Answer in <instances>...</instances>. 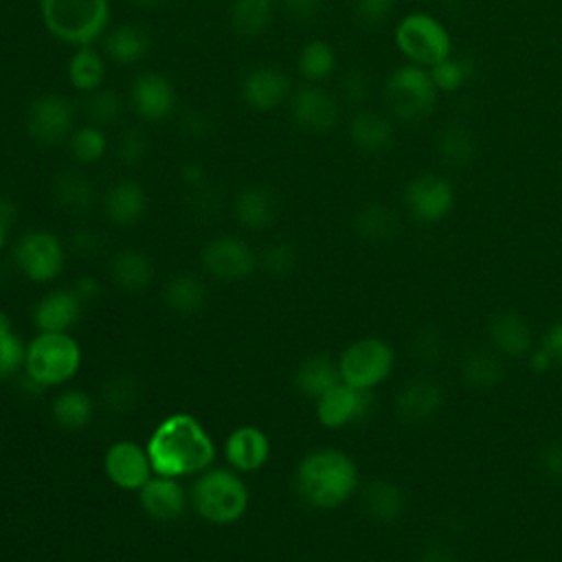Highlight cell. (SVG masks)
<instances>
[{"label":"cell","instance_id":"1","mask_svg":"<svg viewBox=\"0 0 562 562\" xmlns=\"http://www.w3.org/2000/svg\"><path fill=\"white\" fill-rule=\"evenodd\" d=\"M154 474L187 479L215 463L217 448L209 430L191 413L162 417L145 441Z\"/></svg>","mask_w":562,"mask_h":562},{"label":"cell","instance_id":"2","mask_svg":"<svg viewBox=\"0 0 562 562\" xmlns=\"http://www.w3.org/2000/svg\"><path fill=\"white\" fill-rule=\"evenodd\" d=\"M360 487L356 461L340 448L321 446L305 452L294 468V490L314 509H336Z\"/></svg>","mask_w":562,"mask_h":562},{"label":"cell","instance_id":"3","mask_svg":"<svg viewBox=\"0 0 562 562\" xmlns=\"http://www.w3.org/2000/svg\"><path fill=\"white\" fill-rule=\"evenodd\" d=\"M189 503L204 522L226 527L248 512L250 492L237 470L228 465H211L193 476Z\"/></svg>","mask_w":562,"mask_h":562},{"label":"cell","instance_id":"4","mask_svg":"<svg viewBox=\"0 0 562 562\" xmlns=\"http://www.w3.org/2000/svg\"><path fill=\"white\" fill-rule=\"evenodd\" d=\"M81 369V345L70 331H37L26 342L22 375L42 391L70 382Z\"/></svg>","mask_w":562,"mask_h":562},{"label":"cell","instance_id":"5","mask_svg":"<svg viewBox=\"0 0 562 562\" xmlns=\"http://www.w3.org/2000/svg\"><path fill=\"white\" fill-rule=\"evenodd\" d=\"M42 22L50 35L66 44L90 46L110 22L108 0H40Z\"/></svg>","mask_w":562,"mask_h":562},{"label":"cell","instance_id":"6","mask_svg":"<svg viewBox=\"0 0 562 562\" xmlns=\"http://www.w3.org/2000/svg\"><path fill=\"white\" fill-rule=\"evenodd\" d=\"M336 362L340 382L373 391L391 378L395 369V351L391 342L380 336H362L351 340Z\"/></svg>","mask_w":562,"mask_h":562},{"label":"cell","instance_id":"7","mask_svg":"<svg viewBox=\"0 0 562 562\" xmlns=\"http://www.w3.org/2000/svg\"><path fill=\"white\" fill-rule=\"evenodd\" d=\"M437 86L430 70L417 64L395 68L384 81V99L391 112L404 123H417L432 114L437 103Z\"/></svg>","mask_w":562,"mask_h":562},{"label":"cell","instance_id":"8","mask_svg":"<svg viewBox=\"0 0 562 562\" xmlns=\"http://www.w3.org/2000/svg\"><path fill=\"white\" fill-rule=\"evenodd\" d=\"M11 259L18 272L31 283H50L66 266V246L55 233L33 228L18 237Z\"/></svg>","mask_w":562,"mask_h":562},{"label":"cell","instance_id":"9","mask_svg":"<svg viewBox=\"0 0 562 562\" xmlns=\"http://www.w3.org/2000/svg\"><path fill=\"white\" fill-rule=\"evenodd\" d=\"M397 48L417 66H435L450 55L452 42L446 26L430 13H408L395 26Z\"/></svg>","mask_w":562,"mask_h":562},{"label":"cell","instance_id":"10","mask_svg":"<svg viewBox=\"0 0 562 562\" xmlns=\"http://www.w3.org/2000/svg\"><path fill=\"white\" fill-rule=\"evenodd\" d=\"M75 123V108L72 103L57 94V92H46L35 97L24 116L26 134L40 145V147H55L61 140H66L72 132Z\"/></svg>","mask_w":562,"mask_h":562},{"label":"cell","instance_id":"11","mask_svg":"<svg viewBox=\"0 0 562 562\" xmlns=\"http://www.w3.org/2000/svg\"><path fill=\"white\" fill-rule=\"evenodd\" d=\"M200 261L213 279L226 283L244 281L259 268V259L250 244L235 235L209 239L200 250Z\"/></svg>","mask_w":562,"mask_h":562},{"label":"cell","instance_id":"12","mask_svg":"<svg viewBox=\"0 0 562 562\" xmlns=\"http://www.w3.org/2000/svg\"><path fill=\"white\" fill-rule=\"evenodd\" d=\"M375 408L373 391H362L345 382L334 384L314 402L316 419L323 428L340 430L367 419Z\"/></svg>","mask_w":562,"mask_h":562},{"label":"cell","instance_id":"13","mask_svg":"<svg viewBox=\"0 0 562 562\" xmlns=\"http://www.w3.org/2000/svg\"><path fill=\"white\" fill-rule=\"evenodd\" d=\"M103 472L114 487L136 494L154 476L147 448L134 439H116L108 446L103 454Z\"/></svg>","mask_w":562,"mask_h":562},{"label":"cell","instance_id":"14","mask_svg":"<svg viewBox=\"0 0 562 562\" xmlns=\"http://www.w3.org/2000/svg\"><path fill=\"white\" fill-rule=\"evenodd\" d=\"M402 200L417 222L437 224L450 215L454 206V189L437 173H422L404 187Z\"/></svg>","mask_w":562,"mask_h":562},{"label":"cell","instance_id":"15","mask_svg":"<svg viewBox=\"0 0 562 562\" xmlns=\"http://www.w3.org/2000/svg\"><path fill=\"white\" fill-rule=\"evenodd\" d=\"M222 454L228 468L237 470L239 474L259 472L272 454V443L266 430L255 424L235 426L222 446Z\"/></svg>","mask_w":562,"mask_h":562},{"label":"cell","instance_id":"16","mask_svg":"<svg viewBox=\"0 0 562 562\" xmlns=\"http://www.w3.org/2000/svg\"><path fill=\"white\" fill-rule=\"evenodd\" d=\"M138 505L151 520L173 522L182 518L189 503V490L180 483V479L154 474L138 490Z\"/></svg>","mask_w":562,"mask_h":562},{"label":"cell","instance_id":"17","mask_svg":"<svg viewBox=\"0 0 562 562\" xmlns=\"http://www.w3.org/2000/svg\"><path fill=\"white\" fill-rule=\"evenodd\" d=\"M130 99L134 112L149 123H160L171 116L178 103L173 83L160 72H140L132 81Z\"/></svg>","mask_w":562,"mask_h":562},{"label":"cell","instance_id":"18","mask_svg":"<svg viewBox=\"0 0 562 562\" xmlns=\"http://www.w3.org/2000/svg\"><path fill=\"white\" fill-rule=\"evenodd\" d=\"M244 103L255 112H270L290 94V77L277 66L250 68L239 83Z\"/></svg>","mask_w":562,"mask_h":562},{"label":"cell","instance_id":"19","mask_svg":"<svg viewBox=\"0 0 562 562\" xmlns=\"http://www.w3.org/2000/svg\"><path fill=\"white\" fill-rule=\"evenodd\" d=\"M290 114L301 130L323 134L336 125L338 103L325 88L303 86L292 94Z\"/></svg>","mask_w":562,"mask_h":562},{"label":"cell","instance_id":"20","mask_svg":"<svg viewBox=\"0 0 562 562\" xmlns=\"http://www.w3.org/2000/svg\"><path fill=\"white\" fill-rule=\"evenodd\" d=\"M83 312L81 299L72 288H55L33 305V325L37 331H70Z\"/></svg>","mask_w":562,"mask_h":562},{"label":"cell","instance_id":"21","mask_svg":"<svg viewBox=\"0 0 562 562\" xmlns=\"http://www.w3.org/2000/svg\"><path fill=\"white\" fill-rule=\"evenodd\" d=\"M443 406V389L430 378L408 380L395 397V413L404 424L432 419Z\"/></svg>","mask_w":562,"mask_h":562},{"label":"cell","instance_id":"22","mask_svg":"<svg viewBox=\"0 0 562 562\" xmlns=\"http://www.w3.org/2000/svg\"><path fill=\"white\" fill-rule=\"evenodd\" d=\"M147 191L136 180H119L114 182L103 195V211L105 217L116 226H134L147 213Z\"/></svg>","mask_w":562,"mask_h":562},{"label":"cell","instance_id":"23","mask_svg":"<svg viewBox=\"0 0 562 562\" xmlns=\"http://www.w3.org/2000/svg\"><path fill=\"white\" fill-rule=\"evenodd\" d=\"M487 338L498 356L527 358L533 349V338L527 321L514 312H496L487 323Z\"/></svg>","mask_w":562,"mask_h":562},{"label":"cell","instance_id":"24","mask_svg":"<svg viewBox=\"0 0 562 562\" xmlns=\"http://www.w3.org/2000/svg\"><path fill=\"white\" fill-rule=\"evenodd\" d=\"M235 220L248 231H266L277 220V198L270 187H244L233 202Z\"/></svg>","mask_w":562,"mask_h":562},{"label":"cell","instance_id":"25","mask_svg":"<svg viewBox=\"0 0 562 562\" xmlns=\"http://www.w3.org/2000/svg\"><path fill=\"white\" fill-rule=\"evenodd\" d=\"M50 195L55 206L68 215H86L97 202V189L92 180L77 169L59 171L53 180Z\"/></svg>","mask_w":562,"mask_h":562},{"label":"cell","instance_id":"26","mask_svg":"<svg viewBox=\"0 0 562 562\" xmlns=\"http://www.w3.org/2000/svg\"><path fill=\"white\" fill-rule=\"evenodd\" d=\"M162 301L178 316H195L209 305V288L193 272H176L162 285Z\"/></svg>","mask_w":562,"mask_h":562},{"label":"cell","instance_id":"27","mask_svg":"<svg viewBox=\"0 0 562 562\" xmlns=\"http://www.w3.org/2000/svg\"><path fill=\"white\" fill-rule=\"evenodd\" d=\"M362 509L378 525L397 522L406 509L402 487L386 479H373L362 490Z\"/></svg>","mask_w":562,"mask_h":562},{"label":"cell","instance_id":"28","mask_svg":"<svg viewBox=\"0 0 562 562\" xmlns=\"http://www.w3.org/2000/svg\"><path fill=\"white\" fill-rule=\"evenodd\" d=\"M292 382L303 397L316 402L323 393L340 382L338 362L331 360L327 353H312L299 362Z\"/></svg>","mask_w":562,"mask_h":562},{"label":"cell","instance_id":"29","mask_svg":"<svg viewBox=\"0 0 562 562\" xmlns=\"http://www.w3.org/2000/svg\"><path fill=\"white\" fill-rule=\"evenodd\" d=\"M112 281L132 294L145 292L154 281V263L138 248H121L110 259Z\"/></svg>","mask_w":562,"mask_h":562},{"label":"cell","instance_id":"30","mask_svg":"<svg viewBox=\"0 0 562 562\" xmlns=\"http://www.w3.org/2000/svg\"><path fill=\"white\" fill-rule=\"evenodd\" d=\"M97 413L92 395L83 389H61L50 400V417L61 430H86Z\"/></svg>","mask_w":562,"mask_h":562},{"label":"cell","instance_id":"31","mask_svg":"<svg viewBox=\"0 0 562 562\" xmlns=\"http://www.w3.org/2000/svg\"><path fill=\"white\" fill-rule=\"evenodd\" d=\"M351 224H353V233L369 244H386L400 231L397 213L380 202H369L360 206Z\"/></svg>","mask_w":562,"mask_h":562},{"label":"cell","instance_id":"32","mask_svg":"<svg viewBox=\"0 0 562 562\" xmlns=\"http://www.w3.org/2000/svg\"><path fill=\"white\" fill-rule=\"evenodd\" d=\"M105 53L121 66H132L147 57L151 37L138 24H119L105 35Z\"/></svg>","mask_w":562,"mask_h":562},{"label":"cell","instance_id":"33","mask_svg":"<svg viewBox=\"0 0 562 562\" xmlns=\"http://www.w3.org/2000/svg\"><path fill=\"white\" fill-rule=\"evenodd\" d=\"M349 138L362 151H384L393 143V125L373 110H360L349 121Z\"/></svg>","mask_w":562,"mask_h":562},{"label":"cell","instance_id":"34","mask_svg":"<svg viewBox=\"0 0 562 562\" xmlns=\"http://www.w3.org/2000/svg\"><path fill=\"white\" fill-rule=\"evenodd\" d=\"M461 380L470 389H492L503 382L505 364L496 351L470 349L459 364Z\"/></svg>","mask_w":562,"mask_h":562},{"label":"cell","instance_id":"35","mask_svg":"<svg viewBox=\"0 0 562 562\" xmlns=\"http://www.w3.org/2000/svg\"><path fill=\"white\" fill-rule=\"evenodd\" d=\"M274 0H231L228 20L237 35L257 37L272 22Z\"/></svg>","mask_w":562,"mask_h":562},{"label":"cell","instance_id":"36","mask_svg":"<svg viewBox=\"0 0 562 562\" xmlns=\"http://www.w3.org/2000/svg\"><path fill=\"white\" fill-rule=\"evenodd\" d=\"M143 397V389L138 384V380L130 373H116L110 375L99 393V400L103 404V408L112 415H127L132 411H136V406L140 404Z\"/></svg>","mask_w":562,"mask_h":562},{"label":"cell","instance_id":"37","mask_svg":"<svg viewBox=\"0 0 562 562\" xmlns=\"http://www.w3.org/2000/svg\"><path fill=\"white\" fill-rule=\"evenodd\" d=\"M105 77V61L92 46H79L77 53L68 59V81L79 92L88 94L101 88Z\"/></svg>","mask_w":562,"mask_h":562},{"label":"cell","instance_id":"38","mask_svg":"<svg viewBox=\"0 0 562 562\" xmlns=\"http://www.w3.org/2000/svg\"><path fill=\"white\" fill-rule=\"evenodd\" d=\"M437 151L441 154L446 165L465 167L472 162L476 154V138L468 127L452 123L446 125L437 136Z\"/></svg>","mask_w":562,"mask_h":562},{"label":"cell","instance_id":"39","mask_svg":"<svg viewBox=\"0 0 562 562\" xmlns=\"http://www.w3.org/2000/svg\"><path fill=\"white\" fill-rule=\"evenodd\" d=\"M26 342L13 331L7 312L0 310V380L18 378L24 371Z\"/></svg>","mask_w":562,"mask_h":562},{"label":"cell","instance_id":"40","mask_svg":"<svg viewBox=\"0 0 562 562\" xmlns=\"http://www.w3.org/2000/svg\"><path fill=\"white\" fill-rule=\"evenodd\" d=\"M299 70L310 81L327 79L336 68V53L325 40H310L299 53Z\"/></svg>","mask_w":562,"mask_h":562},{"label":"cell","instance_id":"41","mask_svg":"<svg viewBox=\"0 0 562 562\" xmlns=\"http://www.w3.org/2000/svg\"><path fill=\"white\" fill-rule=\"evenodd\" d=\"M68 151L79 165H92L101 160L108 151V138L105 132L97 125H81L68 136Z\"/></svg>","mask_w":562,"mask_h":562},{"label":"cell","instance_id":"42","mask_svg":"<svg viewBox=\"0 0 562 562\" xmlns=\"http://www.w3.org/2000/svg\"><path fill=\"white\" fill-rule=\"evenodd\" d=\"M83 114L90 125L97 127H110L116 123L123 114V101L114 90L108 88H97L86 94L83 99Z\"/></svg>","mask_w":562,"mask_h":562},{"label":"cell","instance_id":"43","mask_svg":"<svg viewBox=\"0 0 562 562\" xmlns=\"http://www.w3.org/2000/svg\"><path fill=\"white\" fill-rule=\"evenodd\" d=\"M474 75V64L468 57H446L439 64L430 66V77L437 86V90L443 92H454L459 90L463 83H468V79Z\"/></svg>","mask_w":562,"mask_h":562},{"label":"cell","instance_id":"44","mask_svg":"<svg viewBox=\"0 0 562 562\" xmlns=\"http://www.w3.org/2000/svg\"><path fill=\"white\" fill-rule=\"evenodd\" d=\"M259 268L268 274V277H274V279H283L288 274L294 272L296 268V261H299V255H296V248L290 244V241H272L268 244L259 255Z\"/></svg>","mask_w":562,"mask_h":562},{"label":"cell","instance_id":"45","mask_svg":"<svg viewBox=\"0 0 562 562\" xmlns=\"http://www.w3.org/2000/svg\"><path fill=\"white\" fill-rule=\"evenodd\" d=\"M149 149H151L149 138L140 127L123 130L116 140V158L121 165H127V167L140 165L147 158Z\"/></svg>","mask_w":562,"mask_h":562},{"label":"cell","instance_id":"46","mask_svg":"<svg viewBox=\"0 0 562 562\" xmlns=\"http://www.w3.org/2000/svg\"><path fill=\"white\" fill-rule=\"evenodd\" d=\"M215 127L213 116L202 108H187L178 116V134L189 140H204Z\"/></svg>","mask_w":562,"mask_h":562},{"label":"cell","instance_id":"47","mask_svg":"<svg viewBox=\"0 0 562 562\" xmlns=\"http://www.w3.org/2000/svg\"><path fill=\"white\" fill-rule=\"evenodd\" d=\"M68 248H70L72 255H77L81 259H92V257L103 252L105 237L99 231L83 226V228H77V231L70 233Z\"/></svg>","mask_w":562,"mask_h":562},{"label":"cell","instance_id":"48","mask_svg":"<svg viewBox=\"0 0 562 562\" xmlns=\"http://www.w3.org/2000/svg\"><path fill=\"white\" fill-rule=\"evenodd\" d=\"M340 92L347 103H364L371 92V79L362 68H349L340 79Z\"/></svg>","mask_w":562,"mask_h":562},{"label":"cell","instance_id":"49","mask_svg":"<svg viewBox=\"0 0 562 562\" xmlns=\"http://www.w3.org/2000/svg\"><path fill=\"white\" fill-rule=\"evenodd\" d=\"M395 9V0H353L356 18L364 26L382 24Z\"/></svg>","mask_w":562,"mask_h":562},{"label":"cell","instance_id":"50","mask_svg":"<svg viewBox=\"0 0 562 562\" xmlns=\"http://www.w3.org/2000/svg\"><path fill=\"white\" fill-rule=\"evenodd\" d=\"M538 465L549 481H562V439H553L540 448Z\"/></svg>","mask_w":562,"mask_h":562},{"label":"cell","instance_id":"51","mask_svg":"<svg viewBox=\"0 0 562 562\" xmlns=\"http://www.w3.org/2000/svg\"><path fill=\"white\" fill-rule=\"evenodd\" d=\"M283 11L290 15V20L307 24L314 22L321 15L323 0H281Z\"/></svg>","mask_w":562,"mask_h":562},{"label":"cell","instance_id":"52","mask_svg":"<svg viewBox=\"0 0 562 562\" xmlns=\"http://www.w3.org/2000/svg\"><path fill=\"white\" fill-rule=\"evenodd\" d=\"M441 347H443V342H441V338L437 336V331H432V329L419 331L417 338L413 340L415 356H417L419 360H426V362L437 360V358L441 356Z\"/></svg>","mask_w":562,"mask_h":562},{"label":"cell","instance_id":"53","mask_svg":"<svg viewBox=\"0 0 562 562\" xmlns=\"http://www.w3.org/2000/svg\"><path fill=\"white\" fill-rule=\"evenodd\" d=\"M217 204H220L217 191H215V187L209 184V180H206L204 184L191 189V209H193L195 213L209 215V213H213V211L217 209Z\"/></svg>","mask_w":562,"mask_h":562},{"label":"cell","instance_id":"54","mask_svg":"<svg viewBox=\"0 0 562 562\" xmlns=\"http://www.w3.org/2000/svg\"><path fill=\"white\" fill-rule=\"evenodd\" d=\"M540 347L551 356L553 364H562V318L549 325L540 338Z\"/></svg>","mask_w":562,"mask_h":562},{"label":"cell","instance_id":"55","mask_svg":"<svg viewBox=\"0 0 562 562\" xmlns=\"http://www.w3.org/2000/svg\"><path fill=\"white\" fill-rule=\"evenodd\" d=\"M72 290H75V294L81 299V303L86 305V303H92L94 299H99V294H101V281H99L97 277H92V274H81V277L75 279Z\"/></svg>","mask_w":562,"mask_h":562},{"label":"cell","instance_id":"56","mask_svg":"<svg viewBox=\"0 0 562 562\" xmlns=\"http://www.w3.org/2000/svg\"><path fill=\"white\" fill-rule=\"evenodd\" d=\"M178 173H180V180H182L189 189L200 187V184L206 182V167H204L202 162H198V160H187V162H182Z\"/></svg>","mask_w":562,"mask_h":562},{"label":"cell","instance_id":"57","mask_svg":"<svg viewBox=\"0 0 562 562\" xmlns=\"http://www.w3.org/2000/svg\"><path fill=\"white\" fill-rule=\"evenodd\" d=\"M527 367L533 371V373H544L553 367V360L551 356L542 349V347H536L527 353Z\"/></svg>","mask_w":562,"mask_h":562},{"label":"cell","instance_id":"58","mask_svg":"<svg viewBox=\"0 0 562 562\" xmlns=\"http://www.w3.org/2000/svg\"><path fill=\"white\" fill-rule=\"evenodd\" d=\"M18 222V204L11 195L0 193V224L4 228H11Z\"/></svg>","mask_w":562,"mask_h":562},{"label":"cell","instance_id":"59","mask_svg":"<svg viewBox=\"0 0 562 562\" xmlns=\"http://www.w3.org/2000/svg\"><path fill=\"white\" fill-rule=\"evenodd\" d=\"M417 562H457V558H454L452 551H448L446 547L432 544V547H426V549H424V553L419 555Z\"/></svg>","mask_w":562,"mask_h":562},{"label":"cell","instance_id":"60","mask_svg":"<svg viewBox=\"0 0 562 562\" xmlns=\"http://www.w3.org/2000/svg\"><path fill=\"white\" fill-rule=\"evenodd\" d=\"M134 7H140V9H156L160 4H165L167 0H130Z\"/></svg>","mask_w":562,"mask_h":562},{"label":"cell","instance_id":"61","mask_svg":"<svg viewBox=\"0 0 562 562\" xmlns=\"http://www.w3.org/2000/svg\"><path fill=\"white\" fill-rule=\"evenodd\" d=\"M7 233H9V228H4V226L0 224V252H2L4 246H7Z\"/></svg>","mask_w":562,"mask_h":562}]
</instances>
